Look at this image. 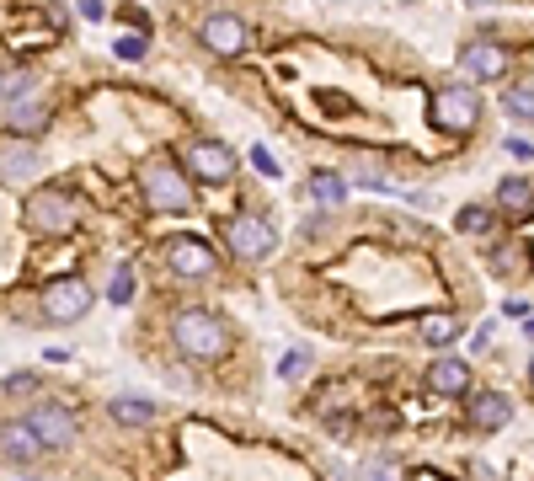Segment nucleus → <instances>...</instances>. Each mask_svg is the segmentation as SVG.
Masks as SVG:
<instances>
[{"label": "nucleus", "instance_id": "f257e3e1", "mask_svg": "<svg viewBox=\"0 0 534 481\" xmlns=\"http://www.w3.org/2000/svg\"><path fill=\"white\" fill-rule=\"evenodd\" d=\"M139 188H145V204H150L155 214H187V209H193V188H187L182 166H177V161H166V155L145 166Z\"/></svg>", "mask_w": 534, "mask_h": 481}, {"label": "nucleus", "instance_id": "f03ea898", "mask_svg": "<svg viewBox=\"0 0 534 481\" xmlns=\"http://www.w3.org/2000/svg\"><path fill=\"white\" fill-rule=\"evenodd\" d=\"M428 118H433V129H444V134H470L481 123V97H476V86H444V91H433V102H428Z\"/></svg>", "mask_w": 534, "mask_h": 481}, {"label": "nucleus", "instance_id": "7ed1b4c3", "mask_svg": "<svg viewBox=\"0 0 534 481\" xmlns=\"http://www.w3.org/2000/svg\"><path fill=\"white\" fill-rule=\"evenodd\" d=\"M171 337H177V348L187 359H219L225 353V327H219L214 310H182Z\"/></svg>", "mask_w": 534, "mask_h": 481}, {"label": "nucleus", "instance_id": "20e7f679", "mask_svg": "<svg viewBox=\"0 0 534 481\" xmlns=\"http://www.w3.org/2000/svg\"><path fill=\"white\" fill-rule=\"evenodd\" d=\"M27 230H38V236H70L75 230V193L70 188H38L27 198Z\"/></svg>", "mask_w": 534, "mask_h": 481}, {"label": "nucleus", "instance_id": "39448f33", "mask_svg": "<svg viewBox=\"0 0 534 481\" xmlns=\"http://www.w3.org/2000/svg\"><path fill=\"white\" fill-rule=\"evenodd\" d=\"M86 310H91L86 278H54V284L43 289V321H54V327H75Z\"/></svg>", "mask_w": 534, "mask_h": 481}, {"label": "nucleus", "instance_id": "423d86ee", "mask_svg": "<svg viewBox=\"0 0 534 481\" xmlns=\"http://www.w3.org/2000/svg\"><path fill=\"white\" fill-rule=\"evenodd\" d=\"M225 241H230V252H235V257H246V262H262V257H273V246H278V230L267 225L262 214H241V220H230Z\"/></svg>", "mask_w": 534, "mask_h": 481}, {"label": "nucleus", "instance_id": "0eeeda50", "mask_svg": "<svg viewBox=\"0 0 534 481\" xmlns=\"http://www.w3.org/2000/svg\"><path fill=\"white\" fill-rule=\"evenodd\" d=\"M502 70H508V49L492 38H476V43H465L460 49V75L470 86L476 81H502Z\"/></svg>", "mask_w": 534, "mask_h": 481}, {"label": "nucleus", "instance_id": "6e6552de", "mask_svg": "<svg viewBox=\"0 0 534 481\" xmlns=\"http://www.w3.org/2000/svg\"><path fill=\"white\" fill-rule=\"evenodd\" d=\"M166 268L177 278H209V273H219V262H214V246H203L198 236H182L166 246Z\"/></svg>", "mask_w": 534, "mask_h": 481}, {"label": "nucleus", "instance_id": "1a4fd4ad", "mask_svg": "<svg viewBox=\"0 0 534 481\" xmlns=\"http://www.w3.org/2000/svg\"><path fill=\"white\" fill-rule=\"evenodd\" d=\"M198 38H203V49H214V54L230 59V54L246 49V22L235 17V11H214V17H203Z\"/></svg>", "mask_w": 534, "mask_h": 481}, {"label": "nucleus", "instance_id": "9d476101", "mask_svg": "<svg viewBox=\"0 0 534 481\" xmlns=\"http://www.w3.org/2000/svg\"><path fill=\"white\" fill-rule=\"evenodd\" d=\"M187 166H193V177H203V182H230L235 177V155H230V145H219V139L187 145Z\"/></svg>", "mask_w": 534, "mask_h": 481}, {"label": "nucleus", "instance_id": "9b49d317", "mask_svg": "<svg viewBox=\"0 0 534 481\" xmlns=\"http://www.w3.org/2000/svg\"><path fill=\"white\" fill-rule=\"evenodd\" d=\"M27 423H33V433L49 449H65L75 439V417L59 407V401H33V412H27Z\"/></svg>", "mask_w": 534, "mask_h": 481}, {"label": "nucleus", "instance_id": "f8f14e48", "mask_svg": "<svg viewBox=\"0 0 534 481\" xmlns=\"http://www.w3.org/2000/svg\"><path fill=\"white\" fill-rule=\"evenodd\" d=\"M465 423H470V428H481V433L508 428V423H513V401L502 396V391H476V396L465 401Z\"/></svg>", "mask_w": 534, "mask_h": 481}, {"label": "nucleus", "instance_id": "ddd939ff", "mask_svg": "<svg viewBox=\"0 0 534 481\" xmlns=\"http://www.w3.org/2000/svg\"><path fill=\"white\" fill-rule=\"evenodd\" d=\"M0 123H6L11 134H43V123H49V102L33 97V91H22V97H11L0 107Z\"/></svg>", "mask_w": 534, "mask_h": 481}, {"label": "nucleus", "instance_id": "4468645a", "mask_svg": "<svg viewBox=\"0 0 534 481\" xmlns=\"http://www.w3.org/2000/svg\"><path fill=\"white\" fill-rule=\"evenodd\" d=\"M0 455H6L11 465H33L43 455V439L33 433V423H6L0 428Z\"/></svg>", "mask_w": 534, "mask_h": 481}, {"label": "nucleus", "instance_id": "2eb2a0df", "mask_svg": "<svg viewBox=\"0 0 534 481\" xmlns=\"http://www.w3.org/2000/svg\"><path fill=\"white\" fill-rule=\"evenodd\" d=\"M497 214H508V220H529L534 214V182L529 177H502L497 182Z\"/></svg>", "mask_w": 534, "mask_h": 481}, {"label": "nucleus", "instance_id": "dca6fc26", "mask_svg": "<svg viewBox=\"0 0 534 481\" xmlns=\"http://www.w3.org/2000/svg\"><path fill=\"white\" fill-rule=\"evenodd\" d=\"M428 391H438V396H465V391H470V364H465V359H433V364H428Z\"/></svg>", "mask_w": 534, "mask_h": 481}, {"label": "nucleus", "instance_id": "f3484780", "mask_svg": "<svg viewBox=\"0 0 534 481\" xmlns=\"http://www.w3.org/2000/svg\"><path fill=\"white\" fill-rule=\"evenodd\" d=\"M38 172H43V155L33 145H17V150L0 155V182H6V188H17V182L38 177Z\"/></svg>", "mask_w": 534, "mask_h": 481}, {"label": "nucleus", "instance_id": "a211bd4d", "mask_svg": "<svg viewBox=\"0 0 534 481\" xmlns=\"http://www.w3.org/2000/svg\"><path fill=\"white\" fill-rule=\"evenodd\" d=\"M492 268L502 273V278H518L529 268V246L524 241H502V246H492Z\"/></svg>", "mask_w": 534, "mask_h": 481}, {"label": "nucleus", "instance_id": "6ab92c4d", "mask_svg": "<svg viewBox=\"0 0 534 481\" xmlns=\"http://www.w3.org/2000/svg\"><path fill=\"white\" fill-rule=\"evenodd\" d=\"M310 198H316L321 209H342V198H348V182L337 172H316L310 177Z\"/></svg>", "mask_w": 534, "mask_h": 481}, {"label": "nucleus", "instance_id": "aec40b11", "mask_svg": "<svg viewBox=\"0 0 534 481\" xmlns=\"http://www.w3.org/2000/svg\"><path fill=\"white\" fill-rule=\"evenodd\" d=\"M422 337H428L433 348H444L460 337V316H449V310H433V316H422Z\"/></svg>", "mask_w": 534, "mask_h": 481}, {"label": "nucleus", "instance_id": "412c9836", "mask_svg": "<svg viewBox=\"0 0 534 481\" xmlns=\"http://www.w3.org/2000/svg\"><path fill=\"white\" fill-rule=\"evenodd\" d=\"M113 417H118V423H129V428H145L150 417H155V401H145V396H118V401H113Z\"/></svg>", "mask_w": 534, "mask_h": 481}, {"label": "nucleus", "instance_id": "4be33fe9", "mask_svg": "<svg viewBox=\"0 0 534 481\" xmlns=\"http://www.w3.org/2000/svg\"><path fill=\"white\" fill-rule=\"evenodd\" d=\"M497 220V209H486V204H465L460 214H454V230H465V236H486Z\"/></svg>", "mask_w": 534, "mask_h": 481}, {"label": "nucleus", "instance_id": "5701e85b", "mask_svg": "<svg viewBox=\"0 0 534 481\" xmlns=\"http://www.w3.org/2000/svg\"><path fill=\"white\" fill-rule=\"evenodd\" d=\"M502 113L518 118V123H534V86H513L508 97H502Z\"/></svg>", "mask_w": 534, "mask_h": 481}, {"label": "nucleus", "instance_id": "b1692460", "mask_svg": "<svg viewBox=\"0 0 534 481\" xmlns=\"http://www.w3.org/2000/svg\"><path fill=\"white\" fill-rule=\"evenodd\" d=\"M358 481H406V471L396 460H364L358 465Z\"/></svg>", "mask_w": 534, "mask_h": 481}, {"label": "nucleus", "instance_id": "393cba45", "mask_svg": "<svg viewBox=\"0 0 534 481\" xmlns=\"http://www.w3.org/2000/svg\"><path fill=\"white\" fill-rule=\"evenodd\" d=\"M107 300H113V305H129V300H134V268H129V262H123V268L113 273V284H107Z\"/></svg>", "mask_w": 534, "mask_h": 481}, {"label": "nucleus", "instance_id": "a878e982", "mask_svg": "<svg viewBox=\"0 0 534 481\" xmlns=\"http://www.w3.org/2000/svg\"><path fill=\"white\" fill-rule=\"evenodd\" d=\"M305 369H310V353H305V348H289L284 364H278V375H284V380H300Z\"/></svg>", "mask_w": 534, "mask_h": 481}, {"label": "nucleus", "instance_id": "bb28decb", "mask_svg": "<svg viewBox=\"0 0 534 481\" xmlns=\"http://www.w3.org/2000/svg\"><path fill=\"white\" fill-rule=\"evenodd\" d=\"M113 54H118V59H145V33H123Z\"/></svg>", "mask_w": 534, "mask_h": 481}, {"label": "nucleus", "instance_id": "cd10ccee", "mask_svg": "<svg viewBox=\"0 0 534 481\" xmlns=\"http://www.w3.org/2000/svg\"><path fill=\"white\" fill-rule=\"evenodd\" d=\"M502 150H508L513 161H534V139H513L508 134V139H502Z\"/></svg>", "mask_w": 534, "mask_h": 481}, {"label": "nucleus", "instance_id": "c85d7f7f", "mask_svg": "<svg viewBox=\"0 0 534 481\" xmlns=\"http://www.w3.org/2000/svg\"><path fill=\"white\" fill-rule=\"evenodd\" d=\"M251 166H257L262 177H278V161H273V155H267V150H251Z\"/></svg>", "mask_w": 534, "mask_h": 481}, {"label": "nucleus", "instance_id": "c756f323", "mask_svg": "<svg viewBox=\"0 0 534 481\" xmlns=\"http://www.w3.org/2000/svg\"><path fill=\"white\" fill-rule=\"evenodd\" d=\"M27 391H33V375H11L6 380V396H27Z\"/></svg>", "mask_w": 534, "mask_h": 481}, {"label": "nucleus", "instance_id": "7c9ffc66", "mask_svg": "<svg viewBox=\"0 0 534 481\" xmlns=\"http://www.w3.org/2000/svg\"><path fill=\"white\" fill-rule=\"evenodd\" d=\"M470 476H476V481H502V476H497L486 460H470Z\"/></svg>", "mask_w": 534, "mask_h": 481}, {"label": "nucleus", "instance_id": "2f4dec72", "mask_svg": "<svg viewBox=\"0 0 534 481\" xmlns=\"http://www.w3.org/2000/svg\"><path fill=\"white\" fill-rule=\"evenodd\" d=\"M81 17L86 22H102V0H81Z\"/></svg>", "mask_w": 534, "mask_h": 481}, {"label": "nucleus", "instance_id": "473e14b6", "mask_svg": "<svg viewBox=\"0 0 534 481\" xmlns=\"http://www.w3.org/2000/svg\"><path fill=\"white\" fill-rule=\"evenodd\" d=\"M470 6H492V0H470Z\"/></svg>", "mask_w": 534, "mask_h": 481}, {"label": "nucleus", "instance_id": "72a5a7b5", "mask_svg": "<svg viewBox=\"0 0 534 481\" xmlns=\"http://www.w3.org/2000/svg\"><path fill=\"white\" fill-rule=\"evenodd\" d=\"M529 337H534V316H529Z\"/></svg>", "mask_w": 534, "mask_h": 481}, {"label": "nucleus", "instance_id": "f704fd0d", "mask_svg": "<svg viewBox=\"0 0 534 481\" xmlns=\"http://www.w3.org/2000/svg\"><path fill=\"white\" fill-rule=\"evenodd\" d=\"M529 380H534V359H529Z\"/></svg>", "mask_w": 534, "mask_h": 481}]
</instances>
